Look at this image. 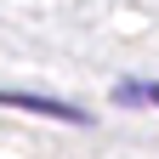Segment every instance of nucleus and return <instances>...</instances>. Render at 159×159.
<instances>
[{"label": "nucleus", "mask_w": 159, "mask_h": 159, "mask_svg": "<svg viewBox=\"0 0 159 159\" xmlns=\"http://www.w3.org/2000/svg\"><path fill=\"white\" fill-rule=\"evenodd\" d=\"M114 102H125V108L153 102V108H159V85H148V80H119V85H114Z\"/></svg>", "instance_id": "2"}, {"label": "nucleus", "mask_w": 159, "mask_h": 159, "mask_svg": "<svg viewBox=\"0 0 159 159\" xmlns=\"http://www.w3.org/2000/svg\"><path fill=\"white\" fill-rule=\"evenodd\" d=\"M0 102H6V108H23V114H46V119H68V125H91L85 108L51 102V97H34V91H0Z\"/></svg>", "instance_id": "1"}]
</instances>
